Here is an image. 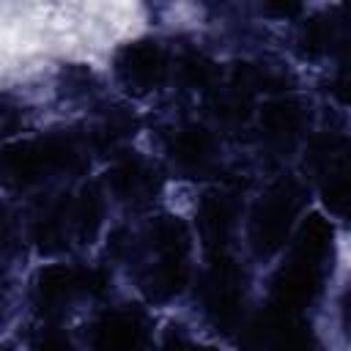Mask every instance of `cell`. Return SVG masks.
<instances>
[{
    "label": "cell",
    "instance_id": "1",
    "mask_svg": "<svg viewBox=\"0 0 351 351\" xmlns=\"http://www.w3.org/2000/svg\"><path fill=\"white\" fill-rule=\"evenodd\" d=\"M115 252L132 255L137 288L145 299L162 304L176 299L192 277V233L181 217L156 214L123 241L115 239Z\"/></svg>",
    "mask_w": 351,
    "mask_h": 351
},
{
    "label": "cell",
    "instance_id": "2",
    "mask_svg": "<svg viewBox=\"0 0 351 351\" xmlns=\"http://www.w3.org/2000/svg\"><path fill=\"white\" fill-rule=\"evenodd\" d=\"M90 151L88 134L74 129L8 140L0 145V184L14 192H27L55 178L80 176L90 162Z\"/></svg>",
    "mask_w": 351,
    "mask_h": 351
},
{
    "label": "cell",
    "instance_id": "3",
    "mask_svg": "<svg viewBox=\"0 0 351 351\" xmlns=\"http://www.w3.org/2000/svg\"><path fill=\"white\" fill-rule=\"evenodd\" d=\"M304 197L307 189L293 176H282L263 189L247 217V239L258 258H271L285 250L293 228L302 219Z\"/></svg>",
    "mask_w": 351,
    "mask_h": 351
},
{
    "label": "cell",
    "instance_id": "4",
    "mask_svg": "<svg viewBox=\"0 0 351 351\" xmlns=\"http://www.w3.org/2000/svg\"><path fill=\"white\" fill-rule=\"evenodd\" d=\"M104 285L107 277L101 269L80 263H47L33 274L30 302L44 321L58 324L63 315L77 310L80 302L96 299Z\"/></svg>",
    "mask_w": 351,
    "mask_h": 351
},
{
    "label": "cell",
    "instance_id": "5",
    "mask_svg": "<svg viewBox=\"0 0 351 351\" xmlns=\"http://www.w3.org/2000/svg\"><path fill=\"white\" fill-rule=\"evenodd\" d=\"M200 304L208 324L222 335H236L247 321V274L228 255H208L200 277Z\"/></svg>",
    "mask_w": 351,
    "mask_h": 351
},
{
    "label": "cell",
    "instance_id": "6",
    "mask_svg": "<svg viewBox=\"0 0 351 351\" xmlns=\"http://www.w3.org/2000/svg\"><path fill=\"white\" fill-rule=\"evenodd\" d=\"M236 335L244 351H321V340L307 313H291L271 304L250 315Z\"/></svg>",
    "mask_w": 351,
    "mask_h": 351
},
{
    "label": "cell",
    "instance_id": "7",
    "mask_svg": "<svg viewBox=\"0 0 351 351\" xmlns=\"http://www.w3.org/2000/svg\"><path fill=\"white\" fill-rule=\"evenodd\" d=\"M170 52L156 38H134L115 49L112 74L123 93L143 99L159 90L170 77Z\"/></svg>",
    "mask_w": 351,
    "mask_h": 351
},
{
    "label": "cell",
    "instance_id": "8",
    "mask_svg": "<svg viewBox=\"0 0 351 351\" xmlns=\"http://www.w3.org/2000/svg\"><path fill=\"white\" fill-rule=\"evenodd\" d=\"M151 318L140 304L104 307L88 329V351H148Z\"/></svg>",
    "mask_w": 351,
    "mask_h": 351
},
{
    "label": "cell",
    "instance_id": "9",
    "mask_svg": "<svg viewBox=\"0 0 351 351\" xmlns=\"http://www.w3.org/2000/svg\"><path fill=\"white\" fill-rule=\"evenodd\" d=\"M101 189L107 197H112L121 206L143 208V206H151L156 200V195L162 192V176H159L156 165L151 159H145L143 154L121 151L112 159Z\"/></svg>",
    "mask_w": 351,
    "mask_h": 351
},
{
    "label": "cell",
    "instance_id": "10",
    "mask_svg": "<svg viewBox=\"0 0 351 351\" xmlns=\"http://www.w3.org/2000/svg\"><path fill=\"white\" fill-rule=\"evenodd\" d=\"M329 271H332L329 266H318V263H307L293 255H285L269 280L266 304L291 310V313H307V307L318 302Z\"/></svg>",
    "mask_w": 351,
    "mask_h": 351
},
{
    "label": "cell",
    "instance_id": "11",
    "mask_svg": "<svg viewBox=\"0 0 351 351\" xmlns=\"http://www.w3.org/2000/svg\"><path fill=\"white\" fill-rule=\"evenodd\" d=\"M307 121H310V107L296 93H274L258 110L261 140L274 154L293 151L307 132Z\"/></svg>",
    "mask_w": 351,
    "mask_h": 351
},
{
    "label": "cell",
    "instance_id": "12",
    "mask_svg": "<svg viewBox=\"0 0 351 351\" xmlns=\"http://www.w3.org/2000/svg\"><path fill=\"white\" fill-rule=\"evenodd\" d=\"M219 140L203 123H181L167 137V162L184 178H203L219 167Z\"/></svg>",
    "mask_w": 351,
    "mask_h": 351
},
{
    "label": "cell",
    "instance_id": "13",
    "mask_svg": "<svg viewBox=\"0 0 351 351\" xmlns=\"http://www.w3.org/2000/svg\"><path fill=\"white\" fill-rule=\"evenodd\" d=\"M195 219H197V236H200L206 252L222 255V252H228V247L236 236V228L241 222V200L230 189L206 192L203 200L197 203Z\"/></svg>",
    "mask_w": 351,
    "mask_h": 351
},
{
    "label": "cell",
    "instance_id": "14",
    "mask_svg": "<svg viewBox=\"0 0 351 351\" xmlns=\"http://www.w3.org/2000/svg\"><path fill=\"white\" fill-rule=\"evenodd\" d=\"M134 129L137 121L126 107H104L85 134L93 151H112L118 156L123 145L134 137Z\"/></svg>",
    "mask_w": 351,
    "mask_h": 351
},
{
    "label": "cell",
    "instance_id": "15",
    "mask_svg": "<svg viewBox=\"0 0 351 351\" xmlns=\"http://www.w3.org/2000/svg\"><path fill=\"white\" fill-rule=\"evenodd\" d=\"M337 44H343V33H340V22H332V16L318 14V16H310V19L299 22L296 52L304 60H321Z\"/></svg>",
    "mask_w": 351,
    "mask_h": 351
},
{
    "label": "cell",
    "instance_id": "16",
    "mask_svg": "<svg viewBox=\"0 0 351 351\" xmlns=\"http://www.w3.org/2000/svg\"><path fill=\"white\" fill-rule=\"evenodd\" d=\"M170 74L184 90H214L219 85L217 63L200 49H181L170 58Z\"/></svg>",
    "mask_w": 351,
    "mask_h": 351
},
{
    "label": "cell",
    "instance_id": "17",
    "mask_svg": "<svg viewBox=\"0 0 351 351\" xmlns=\"http://www.w3.org/2000/svg\"><path fill=\"white\" fill-rule=\"evenodd\" d=\"M211 110H214V118L225 126H239L244 121H250L252 115V93H247L244 88L233 85L230 80L222 85H217L211 90Z\"/></svg>",
    "mask_w": 351,
    "mask_h": 351
},
{
    "label": "cell",
    "instance_id": "18",
    "mask_svg": "<svg viewBox=\"0 0 351 351\" xmlns=\"http://www.w3.org/2000/svg\"><path fill=\"white\" fill-rule=\"evenodd\" d=\"M60 93L66 101L93 104V99L99 96V80L85 66H66L60 71Z\"/></svg>",
    "mask_w": 351,
    "mask_h": 351
},
{
    "label": "cell",
    "instance_id": "19",
    "mask_svg": "<svg viewBox=\"0 0 351 351\" xmlns=\"http://www.w3.org/2000/svg\"><path fill=\"white\" fill-rule=\"evenodd\" d=\"M25 129V107L22 101L8 93L0 90V140H16V134Z\"/></svg>",
    "mask_w": 351,
    "mask_h": 351
},
{
    "label": "cell",
    "instance_id": "20",
    "mask_svg": "<svg viewBox=\"0 0 351 351\" xmlns=\"http://www.w3.org/2000/svg\"><path fill=\"white\" fill-rule=\"evenodd\" d=\"M27 351H74V343H71L69 332H66L60 324L44 321V324L33 332V337H30V343H27Z\"/></svg>",
    "mask_w": 351,
    "mask_h": 351
},
{
    "label": "cell",
    "instance_id": "21",
    "mask_svg": "<svg viewBox=\"0 0 351 351\" xmlns=\"http://www.w3.org/2000/svg\"><path fill=\"white\" fill-rule=\"evenodd\" d=\"M159 351H214V348L211 346H203V343H197V340H192L186 335H170L162 343Z\"/></svg>",
    "mask_w": 351,
    "mask_h": 351
},
{
    "label": "cell",
    "instance_id": "22",
    "mask_svg": "<svg viewBox=\"0 0 351 351\" xmlns=\"http://www.w3.org/2000/svg\"><path fill=\"white\" fill-rule=\"evenodd\" d=\"M11 241H14V219H11V211L0 203V261L5 258Z\"/></svg>",
    "mask_w": 351,
    "mask_h": 351
},
{
    "label": "cell",
    "instance_id": "23",
    "mask_svg": "<svg viewBox=\"0 0 351 351\" xmlns=\"http://www.w3.org/2000/svg\"><path fill=\"white\" fill-rule=\"evenodd\" d=\"M8 304H11V302H8V285L0 280V321H3L5 313H8Z\"/></svg>",
    "mask_w": 351,
    "mask_h": 351
},
{
    "label": "cell",
    "instance_id": "24",
    "mask_svg": "<svg viewBox=\"0 0 351 351\" xmlns=\"http://www.w3.org/2000/svg\"><path fill=\"white\" fill-rule=\"evenodd\" d=\"M0 351H14L11 346H5V343H0Z\"/></svg>",
    "mask_w": 351,
    "mask_h": 351
}]
</instances>
